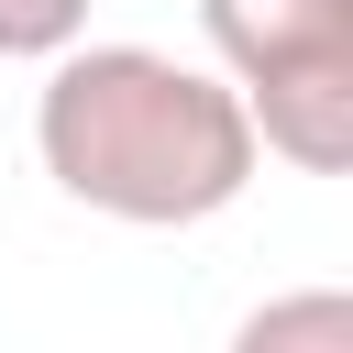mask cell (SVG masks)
I'll return each mask as SVG.
<instances>
[{"instance_id": "cell-2", "label": "cell", "mask_w": 353, "mask_h": 353, "mask_svg": "<svg viewBox=\"0 0 353 353\" xmlns=\"http://www.w3.org/2000/svg\"><path fill=\"white\" fill-rule=\"evenodd\" d=\"M199 33L232 88H265L298 66H353V0H199Z\"/></svg>"}, {"instance_id": "cell-3", "label": "cell", "mask_w": 353, "mask_h": 353, "mask_svg": "<svg viewBox=\"0 0 353 353\" xmlns=\"http://www.w3.org/2000/svg\"><path fill=\"white\" fill-rule=\"evenodd\" d=\"M243 121H254V154H276L298 176H342L353 165V66L265 77V88H243Z\"/></svg>"}, {"instance_id": "cell-5", "label": "cell", "mask_w": 353, "mask_h": 353, "mask_svg": "<svg viewBox=\"0 0 353 353\" xmlns=\"http://www.w3.org/2000/svg\"><path fill=\"white\" fill-rule=\"evenodd\" d=\"M88 33V0H0V55H55Z\"/></svg>"}, {"instance_id": "cell-1", "label": "cell", "mask_w": 353, "mask_h": 353, "mask_svg": "<svg viewBox=\"0 0 353 353\" xmlns=\"http://www.w3.org/2000/svg\"><path fill=\"white\" fill-rule=\"evenodd\" d=\"M33 154L44 176L132 232H199L254 188V121L221 66L154 55V44H55L33 88Z\"/></svg>"}, {"instance_id": "cell-4", "label": "cell", "mask_w": 353, "mask_h": 353, "mask_svg": "<svg viewBox=\"0 0 353 353\" xmlns=\"http://www.w3.org/2000/svg\"><path fill=\"white\" fill-rule=\"evenodd\" d=\"M353 353V298H276L243 320V353Z\"/></svg>"}]
</instances>
